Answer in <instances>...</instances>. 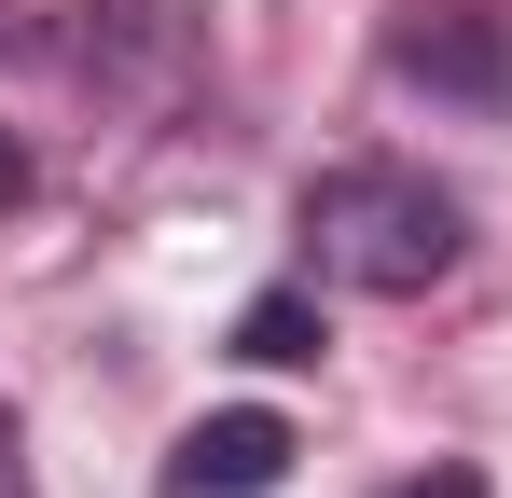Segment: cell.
Returning <instances> with one entry per match:
<instances>
[{
    "label": "cell",
    "instance_id": "1",
    "mask_svg": "<svg viewBox=\"0 0 512 498\" xmlns=\"http://www.w3.org/2000/svg\"><path fill=\"white\" fill-rule=\"evenodd\" d=\"M291 236H305V263H319L333 291L402 305V291H443V277H457L471 208H457L443 180H416V166H319V180L291 194Z\"/></svg>",
    "mask_w": 512,
    "mask_h": 498
},
{
    "label": "cell",
    "instance_id": "2",
    "mask_svg": "<svg viewBox=\"0 0 512 498\" xmlns=\"http://www.w3.org/2000/svg\"><path fill=\"white\" fill-rule=\"evenodd\" d=\"M388 83H416L443 111H512V42L499 14H471V0H416L402 28H388Z\"/></svg>",
    "mask_w": 512,
    "mask_h": 498
},
{
    "label": "cell",
    "instance_id": "3",
    "mask_svg": "<svg viewBox=\"0 0 512 498\" xmlns=\"http://www.w3.org/2000/svg\"><path fill=\"white\" fill-rule=\"evenodd\" d=\"M291 457H305V443H291L277 402H222V415H194L167 443V498H277Z\"/></svg>",
    "mask_w": 512,
    "mask_h": 498
},
{
    "label": "cell",
    "instance_id": "4",
    "mask_svg": "<svg viewBox=\"0 0 512 498\" xmlns=\"http://www.w3.org/2000/svg\"><path fill=\"white\" fill-rule=\"evenodd\" d=\"M333 332H319V291H263V305H236V360H263V374H291V360H319Z\"/></svg>",
    "mask_w": 512,
    "mask_h": 498
},
{
    "label": "cell",
    "instance_id": "5",
    "mask_svg": "<svg viewBox=\"0 0 512 498\" xmlns=\"http://www.w3.org/2000/svg\"><path fill=\"white\" fill-rule=\"evenodd\" d=\"M0 498H42V485H28V415H14V402H0Z\"/></svg>",
    "mask_w": 512,
    "mask_h": 498
},
{
    "label": "cell",
    "instance_id": "6",
    "mask_svg": "<svg viewBox=\"0 0 512 498\" xmlns=\"http://www.w3.org/2000/svg\"><path fill=\"white\" fill-rule=\"evenodd\" d=\"M388 498H485V471H457V457H443V471H402Z\"/></svg>",
    "mask_w": 512,
    "mask_h": 498
}]
</instances>
